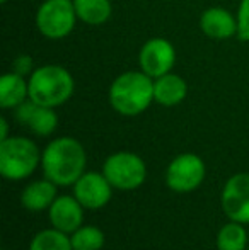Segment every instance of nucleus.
Here are the masks:
<instances>
[{
  "label": "nucleus",
  "instance_id": "obj_17",
  "mask_svg": "<svg viewBox=\"0 0 249 250\" xmlns=\"http://www.w3.org/2000/svg\"><path fill=\"white\" fill-rule=\"evenodd\" d=\"M77 17L87 26H103L111 19V0H73Z\"/></svg>",
  "mask_w": 249,
  "mask_h": 250
},
{
  "label": "nucleus",
  "instance_id": "obj_24",
  "mask_svg": "<svg viewBox=\"0 0 249 250\" xmlns=\"http://www.w3.org/2000/svg\"><path fill=\"white\" fill-rule=\"evenodd\" d=\"M0 2H2V3H7V2H9V0H0Z\"/></svg>",
  "mask_w": 249,
  "mask_h": 250
},
{
  "label": "nucleus",
  "instance_id": "obj_16",
  "mask_svg": "<svg viewBox=\"0 0 249 250\" xmlns=\"http://www.w3.org/2000/svg\"><path fill=\"white\" fill-rule=\"evenodd\" d=\"M55 199H57V184L50 179L31 182L21 194V204L29 211L46 209L53 204Z\"/></svg>",
  "mask_w": 249,
  "mask_h": 250
},
{
  "label": "nucleus",
  "instance_id": "obj_12",
  "mask_svg": "<svg viewBox=\"0 0 249 250\" xmlns=\"http://www.w3.org/2000/svg\"><path fill=\"white\" fill-rule=\"evenodd\" d=\"M200 29L210 40H229L237 34V17L224 7H208L200 16Z\"/></svg>",
  "mask_w": 249,
  "mask_h": 250
},
{
  "label": "nucleus",
  "instance_id": "obj_8",
  "mask_svg": "<svg viewBox=\"0 0 249 250\" xmlns=\"http://www.w3.org/2000/svg\"><path fill=\"white\" fill-rule=\"evenodd\" d=\"M138 65L152 79L166 75L176 65V48L166 38H150L140 48Z\"/></svg>",
  "mask_w": 249,
  "mask_h": 250
},
{
  "label": "nucleus",
  "instance_id": "obj_1",
  "mask_svg": "<svg viewBox=\"0 0 249 250\" xmlns=\"http://www.w3.org/2000/svg\"><path fill=\"white\" fill-rule=\"evenodd\" d=\"M87 155L82 143L72 136H60L46 145L41 153V167L57 186H72L84 175Z\"/></svg>",
  "mask_w": 249,
  "mask_h": 250
},
{
  "label": "nucleus",
  "instance_id": "obj_6",
  "mask_svg": "<svg viewBox=\"0 0 249 250\" xmlns=\"http://www.w3.org/2000/svg\"><path fill=\"white\" fill-rule=\"evenodd\" d=\"M103 174L114 189L133 191L145 182V162L133 151H116L103 165Z\"/></svg>",
  "mask_w": 249,
  "mask_h": 250
},
{
  "label": "nucleus",
  "instance_id": "obj_9",
  "mask_svg": "<svg viewBox=\"0 0 249 250\" xmlns=\"http://www.w3.org/2000/svg\"><path fill=\"white\" fill-rule=\"evenodd\" d=\"M222 208L227 218L237 223H249V174H236L226 182Z\"/></svg>",
  "mask_w": 249,
  "mask_h": 250
},
{
  "label": "nucleus",
  "instance_id": "obj_11",
  "mask_svg": "<svg viewBox=\"0 0 249 250\" xmlns=\"http://www.w3.org/2000/svg\"><path fill=\"white\" fill-rule=\"evenodd\" d=\"M16 118L21 125L27 126L38 136L51 135L58 125V116L53 107L36 104L31 99L16 107Z\"/></svg>",
  "mask_w": 249,
  "mask_h": 250
},
{
  "label": "nucleus",
  "instance_id": "obj_10",
  "mask_svg": "<svg viewBox=\"0 0 249 250\" xmlns=\"http://www.w3.org/2000/svg\"><path fill=\"white\" fill-rule=\"evenodd\" d=\"M113 186L104 174L86 172L79 181L73 184V196L79 199L86 209H99L106 206L111 199Z\"/></svg>",
  "mask_w": 249,
  "mask_h": 250
},
{
  "label": "nucleus",
  "instance_id": "obj_21",
  "mask_svg": "<svg viewBox=\"0 0 249 250\" xmlns=\"http://www.w3.org/2000/svg\"><path fill=\"white\" fill-rule=\"evenodd\" d=\"M237 36L249 43V0H241L237 7Z\"/></svg>",
  "mask_w": 249,
  "mask_h": 250
},
{
  "label": "nucleus",
  "instance_id": "obj_18",
  "mask_svg": "<svg viewBox=\"0 0 249 250\" xmlns=\"http://www.w3.org/2000/svg\"><path fill=\"white\" fill-rule=\"evenodd\" d=\"M248 233L243 223L230 221L220 228L217 235V247L219 250H246Z\"/></svg>",
  "mask_w": 249,
  "mask_h": 250
},
{
  "label": "nucleus",
  "instance_id": "obj_23",
  "mask_svg": "<svg viewBox=\"0 0 249 250\" xmlns=\"http://www.w3.org/2000/svg\"><path fill=\"white\" fill-rule=\"evenodd\" d=\"M7 138H9V125H7V119L2 118L0 119V142Z\"/></svg>",
  "mask_w": 249,
  "mask_h": 250
},
{
  "label": "nucleus",
  "instance_id": "obj_5",
  "mask_svg": "<svg viewBox=\"0 0 249 250\" xmlns=\"http://www.w3.org/2000/svg\"><path fill=\"white\" fill-rule=\"evenodd\" d=\"M79 21L73 0H45L38 7L34 24L41 36L46 40H63Z\"/></svg>",
  "mask_w": 249,
  "mask_h": 250
},
{
  "label": "nucleus",
  "instance_id": "obj_4",
  "mask_svg": "<svg viewBox=\"0 0 249 250\" xmlns=\"http://www.w3.org/2000/svg\"><path fill=\"white\" fill-rule=\"evenodd\" d=\"M41 162L36 143L24 136H12L0 142V174L9 181L29 177Z\"/></svg>",
  "mask_w": 249,
  "mask_h": 250
},
{
  "label": "nucleus",
  "instance_id": "obj_20",
  "mask_svg": "<svg viewBox=\"0 0 249 250\" xmlns=\"http://www.w3.org/2000/svg\"><path fill=\"white\" fill-rule=\"evenodd\" d=\"M73 250H101L104 245V233L97 227H80L70 237Z\"/></svg>",
  "mask_w": 249,
  "mask_h": 250
},
{
  "label": "nucleus",
  "instance_id": "obj_14",
  "mask_svg": "<svg viewBox=\"0 0 249 250\" xmlns=\"http://www.w3.org/2000/svg\"><path fill=\"white\" fill-rule=\"evenodd\" d=\"M188 96V83L178 73H166L154 79V101L164 107L181 104Z\"/></svg>",
  "mask_w": 249,
  "mask_h": 250
},
{
  "label": "nucleus",
  "instance_id": "obj_15",
  "mask_svg": "<svg viewBox=\"0 0 249 250\" xmlns=\"http://www.w3.org/2000/svg\"><path fill=\"white\" fill-rule=\"evenodd\" d=\"M29 99V82L26 77L9 72L0 77V105L3 109H16Z\"/></svg>",
  "mask_w": 249,
  "mask_h": 250
},
{
  "label": "nucleus",
  "instance_id": "obj_7",
  "mask_svg": "<svg viewBox=\"0 0 249 250\" xmlns=\"http://www.w3.org/2000/svg\"><path fill=\"white\" fill-rule=\"evenodd\" d=\"M205 179V164L195 153H181L169 164L166 184L176 192H191Z\"/></svg>",
  "mask_w": 249,
  "mask_h": 250
},
{
  "label": "nucleus",
  "instance_id": "obj_2",
  "mask_svg": "<svg viewBox=\"0 0 249 250\" xmlns=\"http://www.w3.org/2000/svg\"><path fill=\"white\" fill-rule=\"evenodd\" d=\"M110 104L121 116H138L154 102V79L142 70H128L110 85Z\"/></svg>",
  "mask_w": 249,
  "mask_h": 250
},
{
  "label": "nucleus",
  "instance_id": "obj_3",
  "mask_svg": "<svg viewBox=\"0 0 249 250\" xmlns=\"http://www.w3.org/2000/svg\"><path fill=\"white\" fill-rule=\"evenodd\" d=\"M29 82V99L46 107H58L72 97L75 90L73 77L62 65H43L36 66L34 72L27 77Z\"/></svg>",
  "mask_w": 249,
  "mask_h": 250
},
{
  "label": "nucleus",
  "instance_id": "obj_22",
  "mask_svg": "<svg viewBox=\"0 0 249 250\" xmlns=\"http://www.w3.org/2000/svg\"><path fill=\"white\" fill-rule=\"evenodd\" d=\"M34 60H33V56H29V55H19V56H16L14 58V62H12V70L10 72H16V73H19V75H23V77H29L31 73L34 72Z\"/></svg>",
  "mask_w": 249,
  "mask_h": 250
},
{
  "label": "nucleus",
  "instance_id": "obj_19",
  "mask_svg": "<svg viewBox=\"0 0 249 250\" xmlns=\"http://www.w3.org/2000/svg\"><path fill=\"white\" fill-rule=\"evenodd\" d=\"M29 250H73V247L67 233L57 228H50V230H43L34 235Z\"/></svg>",
  "mask_w": 249,
  "mask_h": 250
},
{
  "label": "nucleus",
  "instance_id": "obj_13",
  "mask_svg": "<svg viewBox=\"0 0 249 250\" xmlns=\"http://www.w3.org/2000/svg\"><path fill=\"white\" fill-rule=\"evenodd\" d=\"M50 221L53 228L63 231V233H73L82 227L84 221V206L79 203L75 196H60L53 201L50 208Z\"/></svg>",
  "mask_w": 249,
  "mask_h": 250
}]
</instances>
